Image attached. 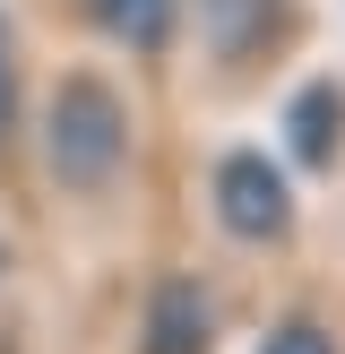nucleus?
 I'll return each instance as SVG.
<instances>
[{"label": "nucleus", "instance_id": "obj_7", "mask_svg": "<svg viewBox=\"0 0 345 354\" xmlns=\"http://www.w3.org/2000/svg\"><path fill=\"white\" fill-rule=\"evenodd\" d=\"M259 354H337V346H328L319 320H276L268 337H259Z\"/></svg>", "mask_w": 345, "mask_h": 354}, {"label": "nucleus", "instance_id": "obj_4", "mask_svg": "<svg viewBox=\"0 0 345 354\" xmlns=\"http://www.w3.org/2000/svg\"><path fill=\"white\" fill-rule=\"evenodd\" d=\"M285 147L302 156V173H328V165H337V147H345V86L337 78L293 86V104H285Z\"/></svg>", "mask_w": 345, "mask_h": 354}, {"label": "nucleus", "instance_id": "obj_1", "mask_svg": "<svg viewBox=\"0 0 345 354\" xmlns=\"http://www.w3.org/2000/svg\"><path fill=\"white\" fill-rule=\"evenodd\" d=\"M43 147H52V173L69 190H95L130 165V104H121L112 78H61L52 95V121H43Z\"/></svg>", "mask_w": 345, "mask_h": 354}, {"label": "nucleus", "instance_id": "obj_6", "mask_svg": "<svg viewBox=\"0 0 345 354\" xmlns=\"http://www.w3.org/2000/svg\"><path fill=\"white\" fill-rule=\"evenodd\" d=\"M268 17H276V0H216V44H224V52H233V44L250 52Z\"/></svg>", "mask_w": 345, "mask_h": 354}, {"label": "nucleus", "instance_id": "obj_5", "mask_svg": "<svg viewBox=\"0 0 345 354\" xmlns=\"http://www.w3.org/2000/svg\"><path fill=\"white\" fill-rule=\"evenodd\" d=\"M86 9H95L103 35H121V44H164V26H172V0H86Z\"/></svg>", "mask_w": 345, "mask_h": 354}, {"label": "nucleus", "instance_id": "obj_3", "mask_svg": "<svg viewBox=\"0 0 345 354\" xmlns=\"http://www.w3.org/2000/svg\"><path fill=\"white\" fill-rule=\"evenodd\" d=\"M207 346H216V294L199 277H164L147 294V337H138V354H207Z\"/></svg>", "mask_w": 345, "mask_h": 354}, {"label": "nucleus", "instance_id": "obj_2", "mask_svg": "<svg viewBox=\"0 0 345 354\" xmlns=\"http://www.w3.org/2000/svg\"><path fill=\"white\" fill-rule=\"evenodd\" d=\"M216 216H224V234L233 242H276L293 225V190H285V173L268 165V156H224L216 165Z\"/></svg>", "mask_w": 345, "mask_h": 354}, {"label": "nucleus", "instance_id": "obj_8", "mask_svg": "<svg viewBox=\"0 0 345 354\" xmlns=\"http://www.w3.org/2000/svg\"><path fill=\"white\" fill-rule=\"evenodd\" d=\"M9 121H17V69L0 61V138H9Z\"/></svg>", "mask_w": 345, "mask_h": 354}]
</instances>
